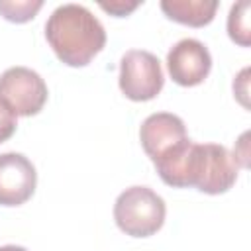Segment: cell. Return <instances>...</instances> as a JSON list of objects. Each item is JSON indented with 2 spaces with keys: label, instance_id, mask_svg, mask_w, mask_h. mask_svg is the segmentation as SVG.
I'll return each mask as SVG.
<instances>
[{
  "label": "cell",
  "instance_id": "obj_1",
  "mask_svg": "<svg viewBox=\"0 0 251 251\" xmlns=\"http://www.w3.org/2000/svg\"><path fill=\"white\" fill-rule=\"evenodd\" d=\"M161 180L175 188L194 186L204 194H224L237 180V159L218 143H194L190 137L153 163Z\"/></svg>",
  "mask_w": 251,
  "mask_h": 251
},
{
  "label": "cell",
  "instance_id": "obj_2",
  "mask_svg": "<svg viewBox=\"0 0 251 251\" xmlns=\"http://www.w3.org/2000/svg\"><path fill=\"white\" fill-rule=\"evenodd\" d=\"M45 39L57 59L69 67H84L106 45L102 22L80 4L57 6L45 22Z\"/></svg>",
  "mask_w": 251,
  "mask_h": 251
},
{
  "label": "cell",
  "instance_id": "obj_3",
  "mask_svg": "<svg viewBox=\"0 0 251 251\" xmlns=\"http://www.w3.org/2000/svg\"><path fill=\"white\" fill-rule=\"evenodd\" d=\"M165 200L149 186L126 188L114 204L116 226L129 237H149L165 224Z\"/></svg>",
  "mask_w": 251,
  "mask_h": 251
},
{
  "label": "cell",
  "instance_id": "obj_4",
  "mask_svg": "<svg viewBox=\"0 0 251 251\" xmlns=\"http://www.w3.org/2000/svg\"><path fill=\"white\" fill-rule=\"evenodd\" d=\"M165 84L157 55L143 49H129L120 61V90L133 102L153 100Z\"/></svg>",
  "mask_w": 251,
  "mask_h": 251
},
{
  "label": "cell",
  "instance_id": "obj_5",
  "mask_svg": "<svg viewBox=\"0 0 251 251\" xmlns=\"http://www.w3.org/2000/svg\"><path fill=\"white\" fill-rule=\"evenodd\" d=\"M0 100L16 116H35L47 102V84L27 67H10L0 75Z\"/></svg>",
  "mask_w": 251,
  "mask_h": 251
},
{
  "label": "cell",
  "instance_id": "obj_6",
  "mask_svg": "<svg viewBox=\"0 0 251 251\" xmlns=\"http://www.w3.org/2000/svg\"><path fill=\"white\" fill-rule=\"evenodd\" d=\"M167 69L176 84L196 86L204 82V78L210 75L212 55L202 41L194 37H184L169 49Z\"/></svg>",
  "mask_w": 251,
  "mask_h": 251
},
{
  "label": "cell",
  "instance_id": "obj_7",
  "mask_svg": "<svg viewBox=\"0 0 251 251\" xmlns=\"http://www.w3.org/2000/svg\"><path fill=\"white\" fill-rule=\"evenodd\" d=\"M139 139H141L143 151L155 163L167 157L180 143H184L188 139V133H186L184 122L176 114L157 112L143 120L139 127Z\"/></svg>",
  "mask_w": 251,
  "mask_h": 251
},
{
  "label": "cell",
  "instance_id": "obj_8",
  "mask_svg": "<svg viewBox=\"0 0 251 251\" xmlns=\"http://www.w3.org/2000/svg\"><path fill=\"white\" fill-rule=\"evenodd\" d=\"M37 184V173L33 163L16 151L0 155V204L22 206L27 202Z\"/></svg>",
  "mask_w": 251,
  "mask_h": 251
},
{
  "label": "cell",
  "instance_id": "obj_9",
  "mask_svg": "<svg viewBox=\"0 0 251 251\" xmlns=\"http://www.w3.org/2000/svg\"><path fill=\"white\" fill-rule=\"evenodd\" d=\"M161 10L173 22L192 25V27H202L214 20L218 2L216 0H163Z\"/></svg>",
  "mask_w": 251,
  "mask_h": 251
},
{
  "label": "cell",
  "instance_id": "obj_10",
  "mask_svg": "<svg viewBox=\"0 0 251 251\" xmlns=\"http://www.w3.org/2000/svg\"><path fill=\"white\" fill-rule=\"evenodd\" d=\"M249 10H251V4L247 0H241L231 6L229 16H227V33H229L231 41H235L241 47H249V43H251Z\"/></svg>",
  "mask_w": 251,
  "mask_h": 251
},
{
  "label": "cell",
  "instance_id": "obj_11",
  "mask_svg": "<svg viewBox=\"0 0 251 251\" xmlns=\"http://www.w3.org/2000/svg\"><path fill=\"white\" fill-rule=\"evenodd\" d=\"M43 6L41 0H0V14L8 20V22H16V24H24L29 22L31 18H35V14L39 12V8Z\"/></svg>",
  "mask_w": 251,
  "mask_h": 251
},
{
  "label": "cell",
  "instance_id": "obj_12",
  "mask_svg": "<svg viewBox=\"0 0 251 251\" xmlns=\"http://www.w3.org/2000/svg\"><path fill=\"white\" fill-rule=\"evenodd\" d=\"M16 114L0 100V143H4V141H8L12 135H14V131H16Z\"/></svg>",
  "mask_w": 251,
  "mask_h": 251
},
{
  "label": "cell",
  "instance_id": "obj_13",
  "mask_svg": "<svg viewBox=\"0 0 251 251\" xmlns=\"http://www.w3.org/2000/svg\"><path fill=\"white\" fill-rule=\"evenodd\" d=\"M137 6H139V2H110V4L102 2V4H100V8H102V10L110 12L112 16H118V18L127 16V14H129V12H133Z\"/></svg>",
  "mask_w": 251,
  "mask_h": 251
},
{
  "label": "cell",
  "instance_id": "obj_14",
  "mask_svg": "<svg viewBox=\"0 0 251 251\" xmlns=\"http://www.w3.org/2000/svg\"><path fill=\"white\" fill-rule=\"evenodd\" d=\"M0 251H27L25 247H20V245H2Z\"/></svg>",
  "mask_w": 251,
  "mask_h": 251
}]
</instances>
